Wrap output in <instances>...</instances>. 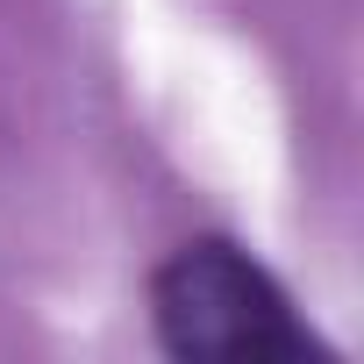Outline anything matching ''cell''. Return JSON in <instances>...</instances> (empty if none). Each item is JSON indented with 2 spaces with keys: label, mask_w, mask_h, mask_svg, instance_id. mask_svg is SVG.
Wrapping results in <instances>:
<instances>
[{
  "label": "cell",
  "mask_w": 364,
  "mask_h": 364,
  "mask_svg": "<svg viewBox=\"0 0 364 364\" xmlns=\"http://www.w3.org/2000/svg\"><path fill=\"white\" fill-rule=\"evenodd\" d=\"M150 328L178 364H300L321 350L264 257L229 236H186L150 272Z\"/></svg>",
  "instance_id": "6da1fadb"
}]
</instances>
